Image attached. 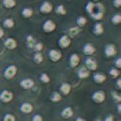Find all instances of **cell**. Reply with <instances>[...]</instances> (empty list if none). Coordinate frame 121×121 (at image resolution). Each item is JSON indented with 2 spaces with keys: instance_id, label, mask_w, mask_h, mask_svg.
<instances>
[{
  "instance_id": "29",
  "label": "cell",
  "mask_w": 121,
  "mask_h": 121,
  "mask_svg": "<svg viewBox=\"0 0 121 121\" xmlns=\"http://www.w3.org/2000/svg\"><path fill=\"white\" fill-rule=\"evenodd\" d=\"M81 31V29L79 27H74V28H71L70 30H68V34L71 35V36H74L77 34H79Z\"/></svg>"
},
{
  "instance_id": "34",
  "label": "cell",
  "mask_w": 121,
  "mask_h": 121,
  "mask_svg": "<svg viewBox=\"0 0 121 121\" xmlns=\"http://www.w3.org/2000/svg\"><path fill=\"white\" fill-rule=\"evenodd\" d=\"M34 48H35V51H37V52H40L42 49H43V46L42 43H35V45L34 46Z\"/></svg>"
},
{
  "instance_id": "17",
  "label": "cell",
  "mask_w": 121,
  "mask_h": 121,
  "mask_svg": "<svg viewBox=\"0 0 121 121\" xmlns=\"http://www.w3.org/2000/svg\"><path fill=\"white\" fill-rule=\"evenodd\" d=\"M20 109H21V111L23 112H24V113H30V112H32L33 106H32V105L30 103H24L21 106Z\"/></svg>"
},
{
  "instance_id": "8",
  "label": "cell",
  "mask_w": 121,
  "mask_h": 121,
  "mask_svg": "<svg viewBox=\"0 0 121 121\" xmlns=\"http://www.w3.org/2000/svg\"><path fill=\"white\" fill-rule=\"evenodd\" d=\"M96 51V48L93 44L91 43H86L85 44L83 47V53L85 55H87V56H91V55H93L95 53Z\"/></svg>"
},
{
  "instance_id": "30",
  "label": "cell",
  "mask_w": 121,
  "mask_h": 121,
  "mask_svg": "<svg viewBox=\"0 0 121 121\" xmlns=\"http://www.w3.org/2000/svg\"><path fill=\"white\" fill-rule=\"evenodd\" d=\"M109 73H110V75L112 76V77H117V76H119V71L115 68H110V70H109Z\"/></svg>"
},
{
  "instance_id": "5",
  "label": "cell",
  "mask_w": 121,
  "mask_h": 121,
  "mask_svg": "<svg viewBox=\"0 0 121 121\" xmlns=\"http://www.w3.org/2000/svg\"><path fill=\"white\" fill-rule=\"evenodd\" d=\"M48 56H49V59H50L52 61H58L61 59V53H60V51L57 50V49H51L49 51V53H48Z\"/></svg>"
},
{
  "instance_id": "44",
  "label": "cell",
  "mask_w": 121,
  "mask_h": 121,
  "mask_svg": "<svg viewBox=\"0 0 121 121\" xmlns=\"http://www.w3.org/2000/svg\"><path fill=\"white\" fill-rule=\"evenodd\" d=\"M68 1H71V0H68Z\"/></svg>"
},
{
  "instance_id": "11",
  "label": "cell",
  "mask_w": 121,
  "mask_h": 121,
  "mask_svg": "<svg viewBox=\"0 0 121 121\" xmlns=\"http://www.w3.org/2000/svg\"><path fill=\"white\" fill-rule=\"evenodd\" d=\"M80 63V57L77 54H73L71 55L70 58H69V64L72 68H75L79 65Z\"/></svg>"
},
{
  "instance_id": "26",
  "label": "cell",
  "mask_w": 121,
  "mask_h": 121,
  "mask_svg": "<svg viewBox=\"0 0 121 121\" xmlns=\"http://www.w3.org/2000/svg\"><path fill=\"white\" fill-rule=\"evenodd\" d=\"M86 18L85 17H83V16H81V17H79L78 18H77V20H76V23L78 24L79 27H83V26L86 25Z\"/></svg>"
},
{
  "instance_id": "2",
  "label": "cell",
  "mask_w": 121,
  "mask_h": 121,
  "mask_svg": "<svg viewBox=\"0 0 121 121\" xmlns=\"http://www.w3.org/2000/svg\"><path fill=\"white\" fill-rule=\"evenodd\" d=\"M56 25L55 22L50 19H48V20L45 21L44 23H43V30L44 32L46 33H50V32H53L54 30H56Z\"/></svg>"
},
{
  "instance_id": "15",
  "label": "cell",
  "mask_w": 121,
  "mask_h": 121,
  "mask_svg": "<svg viewBox=\"0 0 121 121\" xmlns=\"http://www.w3.org/2000/svg\"><path fill=\"white\" fill-rule=\"evenodd\" d=\"M21 14L24 18H30L33 16V10L30 7H25L23 9Z\"/></svg>"
},
{
  "instance_id": "43",
  "label": "cell",
  "mask_w": 121,
  "mask_h": 121,
  "mask_svg": "<svg viewBox=\"0 0 121 121\" xmlns=\"http://www.w3.org/2000/svg\"><path fill=\"white\" fill-rule=\"evenodd\" d=\"M93 2H99V0H93Z\"/></svg>"
},
{
  "instance_id": "13",
  "label": "cell",
  "mask_w": 121,
  "mask_h": 121,
  "mask_svg": "<svg viewBox=\"0 0 121 121\" xmlns=\"http://www.w3.org/2000/svg\"><path fill=\"white\" fill-rule=\"evenodd\" d=\"M20 85L23 88L30 89L34 86V81L32 80H30V79H25V80H23V81H21Z\"/></svg>"
},
{
  "instance_id": "23",
  "label": "cell",
  "mask_w": 121,
  "mask_h": 121,
  "mask_svg": "<svg viewBox=\"0 0 121 121\" xmlns=\"http://www.w3.org/2000/svg\"><path fill=\"white\" fill-rule=\"evenodd\" d=\"M111 21H112V24H114V25L119 24V23H121V15L119 13L114 14V15L112 17Z\"/></svg>"
},
{
  "instance_id": "40",
  "label": "cell",
  "mask_w": 121,
  "mask_h": 121,
  "mask_svg": "<svg viewBox=\"0 0 121 121\" xmlns=\"http://www.w3.org/2000/svg\"><path fill=\"white\" fill-rule=\"evenodd\" d=\"M121 81H120V79H119V80H118V81H117V85H118V86H119V87H120L121 86Z\"/></svg>"
},
{
  "instance_id": "14",
  "label": "cell",
  "mask_w": 121,
  "mask_h": 121,
  "mask_svg": "<svg viewBox=\"0 0 121 121\" xmlns=\"http://www.w3.org/2000/svg\"><path fill=\"white\" fill-rule=\"evenodd\" d=\"M86 66L89 70H96L97 69V63L91 58H87L86 60Z\"/></svg>"
},
{
  "instance_id": "25",
  "label": "cell",
  "mask_w": 121,
  "mask_h": 121,
  "mask_svg": "<svg viewBox=\"0 0 121 121\" xmlns=\"http://www.w3.org/2000/svg\"><path fill=\"white\" fill-rule=\"evenodd\" d=\"M26 44L29 48H34V46L35 45V39L33 38V36L31 35H28L27 38H26Z\"/></svg>"
},
{
  "instance_id": "4",
  "label": "cell",
  "mask_w": 121,
  "mask_h": 121,
  "mask_svg": "<svg viewBox=\"0 0 121 121\" xmlns=\"http://www.w3.org/2000/svg\"><path fill=\"white\" fill-rule=\"evenodd\" d=\"M17 73V67L14 65H11L8 67L4 71V77L8 80L12 79Z\"/></svg>"
},
{
  "instance_id": "9",
  "label": "cell",
  "mask_w": 121,
  "mask_h": 121,
  "mask_svg": "<svg viewBox=\"0 0 121 121\" xmlns=\"http://www.w3.org/2000/svg\"><path fill=\"white\" fill-rule=\"evenodd\" d=\"M13 98L12 93H10L9 91H3L0 94V99L4 102H10Z\"/></svg>"
},
{
  "instance_id": "12",
  "label": "cell",
  "mask_w": 121,
  "mask_h": 121,
  "mask_svg": "<svg viewBox=\"0 0 121 121\" xmlns=\"http://www.w3.org/2000/svg\"><path fill=\"white\" fill-rule=\"evenodd\" d=\"M17 42L13 38H7L4 42V46L9 49H14L17 48Z\"/></svg>"
},
{
  "instance_id": "22",
  "label": "cell",
  "mask_w": 121,
  "mask_h": 121,
  "mask_svg": "<svg viewBox=\"0 0 121 121\" xmlns=\"http://www.w3.org/2000/svg\"><path fill=\"white\" fill-rule=\"evenodd\" d=\"M60 92L64 94H68L71 91V86L68 83H63L60 87Z\"/></svg>"
},
{
  "instance_id": "39",
  "label": "cell",
  "mask_w": 121,
  "mask_h": 121,
  "mask_svg": "<svg viewBox=\"0 0 121 121\" xmlns=\"http://www.w3.org/2000/svg\"><path fill=\"white\" fill-rule=\"evenodd\" d=\"M105 121H113V119H112V117H108V118H106V119H105Z\"/></svg>"
},
{
  "instance_id": "19",
  "label": "cell",
  "mask_w": 121,
  "mask_h": 121,
  "mask_svg": "<svg viewBox=\"0 0 121 121\" xmlns=\"http://www.w3.org/2000/svg\"><path fill=\"white\" fill-rule=\"evenodd\" d=\"M78 75L81 79H85L87 78L89 76V71L87 68H81L78 72Z\"/></svg>"
},
{
  "instance_id": "20",
  "label": "cell",
  "mask_w": 121,
  "mask_h": 121,
  "mask_svg": "<svg viewBox=\"0 0 121 121\" xmlns=\"http://www.w3.org/2000/svg\"><path fill=\"white\" fill-rule=\"evenodd\" d=\"M61 116L64 118V119H69L73 116V111L70 107H67L61 112Z\"/></svg>"
},
{
  "instance_id": "28",
  "label": "cell",
  "mask_w": 121,
  "mask_h": 121,
  "mask_svg": "<svg viewBox=\"0 0 121 121\" xmlns=\"http://www.w3.org/2000/svg\"><path fill=\"white\" fill-rule=\"evenodd\" d=\"M4 26L5 28L8 29L12 28L13 26H14V21L11 18H7V19H5L4 21Z\"/></svg>"
},
{
  "instance_id": "42",
  "label": "cell",
  "mask_w": 121,
  "mask_h": 121,
  "mask_svg": "<svg viewBox=\"0 0 121 121\" xmlns=\"http://www.w3.org/2000/svg\"><path fill=\"white\" fill-rule=\"evenodd\" d=\"M120 107H121V106H120V104H119V106H118V109H119V112H120Z\"/></svg>"
},
{
  "instance_id": "6",
  "label": "cell",
  "mask_w": 121,
  "mask_h": 121,
  "mask_svg": "<svg viewBox=\"0 0 121 121\" xmlns=\"http://www.w3.org/2000/svg\"><path fill=\"white\" fill-rule=\"evenodd\" d=\"M71 44V40L70 38L68 37V35H62L59 40V45L60 48H66L69 47V45Z\"/></svg>"
},
{
  "instance_id": "36",
  "label": "cell",
  "mask_w": 121,
  "mask_h": 121,
  "mask_svg": "<svg viewBox=\"0 0 121 121\" xmlns=\"http://www.w3.org/2000/svg\"><path fill=\"white\" fill-rule=\"evenodd\" d=\"M115 65H116V67L118 68H121V59L119 58H118L116 60H115Z\"/></svg>"
},
{
  "instance_id": "27",
  "label": "cell",
  "mask_w": 121,
  "mask_h": 121,
  "mask_svg": "<svg viewBox=\"0 0 121 121\" xmlns=\"http://www.w3.org/2000/svg\"><path fill=\"white\" fill-rule=\"evenodd\" d=\"M33 60H34V61H35V63H38V64H39V63H41L43 60V55H42L40 52L35 53V55H34V56H33Z\"/></svg>"
},
{
  "instance_id": "31",
  "label": "cell",
  "mask_w": 121,
  "mask_h": 121,
  "mask_svg": "<svg viewBox=\"0 0 121 121\" xmlns=\"http://www.w3.org/2000/svg\"><path fill=\"white\" fill-rule=\"evenodd\" d=\"M40 79L43 83H48V82H49V81H50V79H49L48 75H47L46 73H42V74H41Z\"/></svg>"
},
{
  "instance_id": "18",
  "label": "cell",
  "mask_w": 121,
  "mask_h": 121,
  "mask_svg": "<svg viewBox=\"0 0 121 121\" xmlns=\"http://www.w3.org/2000/svg\"><path fill=\"white\" fill-rule=\"evenodd\" d=\"M3 5L6 9H11L17 5L16 0H3Z\"/></svg>"
},
{
  "instance_id": "16",
  "label": "cell",
  "mask_w": 121,
  "mask_h": 121,
  "mask_svg": "<svg viewBox=\"0 0 121 121\" xmlns=\"http://www.w3.org/2000/svg\"><path fill=\"white\" fill-rule=\"evenodd\" d=\"M103 32H104L103 25L99 23H95L94 26H93V34H95V35H99Z\"/></svg>"
},
{
  "instance_id": "41",
  "label": "cell",
  "mask_w": 121,
  "mask_h": 121,
  "mask_svg": "<svg viewBox=\"0 0 121 121\" xmlns=\"http://www.w3.org/2000/svg\"><path fill=\"white\" fill-rule=\"evenodd\" d=\"M76 121H86V120L83 119H81V118H78V119H76Z\"/></svg>"
},
{
  "instance_id": "37",
  "label": "cell",
  "mask_w": 121,
  "mask_h": 121,
  "mask_svg": "<svg viewBox=\"0 0 121 121\" xmlns=\"http://www.w3.org/2000/svg\"><path fill=\"white\" fill-rule=\"evenodd\" d=\"M33 121H43V118L40 115H35L33 118Z\"/></svg>"
},
{
  "instance_id": "3",
  "label": "cell",
  "mask_w": 121,
  "mask_h": 121,
  "mask_svg": "<svg viewBox=\"0 0 121 121\" xmlns=\"http://www.w3.org/2000/svg\"><path fill=\"white\" fill-rule=\"evenodd\" d=\"M40 11L43 14H48L53 10V5L49 1H43L40 5Z\"/></svg>"
},
{
  "instance_id": "10",
  "label": "cell",
  "mask_w": 121,
  "mask_h": 121,
  "mask_svg": "<svg viewBox=\"0 0 121 121\" xmlns=\"http://www.w3.org/2000/svg\"><path fill=\"white\" fill-rule=\"evenodd\" d=\"M105 93L103 92H101V91H98V92H96L94 93V94L93 95V100L97 102V103H101V102H103L105 100Z\"/></svg>"
},
{
  "instance_id": "1",
  "label": "cell",
  "mask_w": 121,
  "mask_h": 121,
  "mask_svg": "<svg viewBox=\"0 0 121 121\" xmlns=\"http://www.w3.org/2000/svg\"><path fill=\"white\" fill-rule=\"evenodd\" d=\"M86 10L94 20H101L104 17L105 9L99 2H89L86 5Z\"/></svg>"
},
{
  "instance_id": "21",
  "label": "cell",
  "mask_w": 121,
  "mask_h": 121,
  "mask_svg": "<svg viewBox=\"0 0 121 121\" xmlns=\"http://www.w3.org/2000/svg\"><path fill=\"white\" fill-rule=\"evenodd\" d=\"M106 75H104L102 73H95L94 75H93V80L95 82L97 83H102L104 81H106Z\"/></svg>"
},
{
  "instance_id": "33",
  "label": "cell",
  "mask_w": 121,
  "mask_h": 121,
  "mask_svg": "<svg viewBox=\"0 0 121 121\" xmlns=\"http://www.w3.org/2000/svg\"><path fill=\"white\" fill-rule=\"evenodd\" d=\"M4 121H15V117L11 114H7V115H5Z\"/></svg>"
},
{
  "instance_id": "7",
  "label": "cell",
  "mask_w": 121,
  "mask_h": 121,
  "mask_svg": "<svg viewBox=\"0 0 121 121\" xmlns=\"http://www.w3.org/2000/svg\"><path fill=\"white\" fill-rule=\"evenodd\" d=\"M116 48L113 44H108V45L106 46L105 48V54H106V56L108 57H112L116 55Z\"/></svg>"
},
{
  "instance_id": "35",
  "label": "cell",
  "mask_w": 121,
  "mask_h": 121,
  "mask_svg": "<svg viewBox=\"0 0 121 121\" xmlns=\"http://www.w3.org/2000/svg\"><path fill=\"white\" fill-rule=\"evenodd\" d=\"M113 6L115 8H119L121 6V0H113Z\"/></svg>"
},
{
  "instance_id": "32",
  "label": "cell",
  "mask_w": 121,
  "mask_h": 121,
  "mask_svg": "<svg viewBox=\"0 0 121 121\" xmlns=\"http://www.w3.org/2000/svg\"><path fill=\"white\" fill-rule=\"evenodd\" d=\"M51 99H52V101H54V102H58L59 100L60 99V93H54L53 94H52V98H51Z\"/></svg>"
},
{
  "instance_id": "38",
  "label": "cell",
  "mask_w": 121,
  "mask_h": 121,
  "mask_svg": "<svg viewBox=\"0 0 121 121\" xmlns=\"http://www.w3.org/2000/svg\"><path fill=\"white\" fill-rule=\"evenodd\" d=\"M4 35V31L3 29L0 28V38H2Z\"/></svg>"
},
{
  "instance_id": "24",
  "label": "cell",
  "mask_w": 121,
  "mask_h": 121,
  "mask_svg": "<svg viewBox=\"0 0 121 121\" xmlns=\"http://www.w3.org/2000/svg\"><path fill=\"white\" fill-rule=\"evenodd\" d=\"M55 12L60 16H64L67 14V10H66L65 7H64L63 5H58V6L55 9Z\"/></svg>"
}]
</instances>
